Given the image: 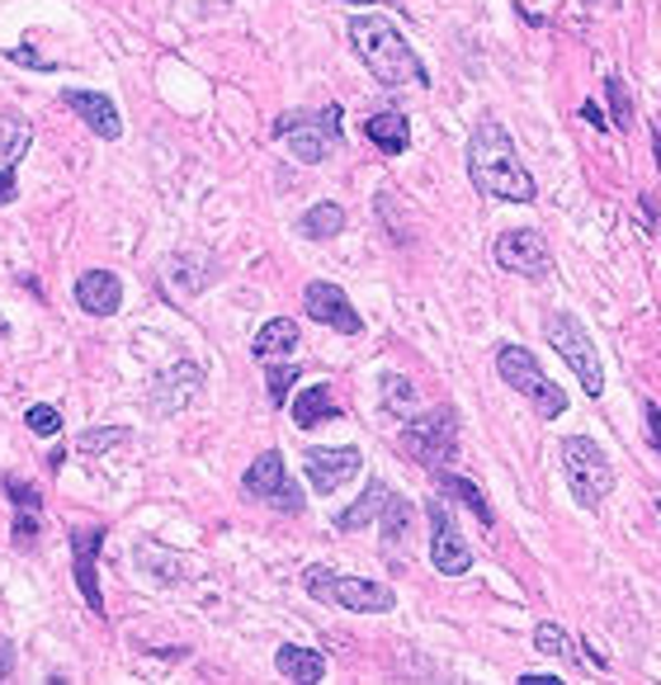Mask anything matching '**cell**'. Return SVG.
Segmentation results:
<instances>
[{"label":"cell","mask_w":661,"mask_h":685,"mask_svg":"<svg viewBox=\"0 0 661 685\" xmlns=\"http://www.w3.org/2000/svg\"><path fill=\"white\" fill-rule=\"evenodd\" d=\"M100 549H104V530L100 525H81L71 530V558H76V587L85 595V605L104 614V591H100Z\"/></svg>","instance_id":"cell-15"},{"label":"cell","mask_w":661,"mask_h":685,"mask_svg":"<svg viewBox=\"0 0 661 685\" xmlns=\"http://www.w3.org/2000/svg\"><path fill=\"white\" fill-rule=\"evenodd\" d=\"M657 516H661V506H657Z\"/></svg>","instance_id":"cell-46"},{"label":"cell","mask_w":661,"mask_h":685,"mask_svg":"<svg viewBox=\"0 0 661 685\" xmlns=\"http://www.w3.org/2000/svg\"><path fill=\"white\" fill-rule=\"evenodd\" d=\"M544 336L562 355V364L571 369V374L581 378V393L600 397L605 393V369H600V355H596L591 336H586V326L571 318V312H548V318H544Z\"/></svg>","instance_id":"cell-8"},{"label":"cell","mask_w":661,"mask_h":685,"mask_svg":"<svg viewBox=\"0 0 661 685\" xmlns=\"http://www.w3.org/2000/svg\"><path fill=\"white\" fill-rule=\"evenodd\" d=\"M605 104H610V114H614V128L629 133L633 128V100H629V85H623L619 72L605 76Z\"/></svg>","instance_id":"cell-30"},{"label":"cell","mask_w":661,"mask_h":685,"mask_svg":"<svg viewBox=\"0 0 661 685\" xmlns=\"http://www.w3.org/2000/svg\"><path fill=\"white\" fill-rule=\"evenodd\" d=\"M652 152H657V170H661V128L652 133Z\"/></svg>","instance_id":"cell-43"},{"label":"cell","mask_w":661,"mask_h":685,"mask_svg":"<svg viewBox=\"0 0 661 685\" xmlns=\"http://www.w3.org/2000/svg\"><path fill=\"white\" fill-rule=\"evenodd\" d=\"M33 539H39V516L20 506V516H14V549H29Z\"/></svg>","instance_id":"cell-35"},{"label":"cell","mask_w":661,"mask_h":685,"mask_svg":"<svg viewBox=\"0 0 661 685\" xmlns=\"http://www.w3.org/2000/svg\"><path fill=\"white\" fill-rule=\"evenodd\" d=\"M534 647H539L544 657H558V662H571V666H577V657H581L567 629H562V624H548V620L534 629Z\"/></svg>","instance_id":"cell-28"},{"label":"cell","mask_w":661,"mask_h":685,"mask_svg":"<svg viewBox=\"0 0 661 685\" xmlns=\"http://www.w3.org/2000/svg\"><path fill=\"white\" fill-rule=\"evenodd\" d=\"M558 454H562L571 501H577L581 511H600L605 497L614 491V459L591 440V435H567L558 445Z\"/></svg>","instance_id":"cell-5"},{"label":"cell","mask_w":661,"mask_h":685,"mask_svg":"<svg viewBox=\"0 0 661 685\" xmlns=\"http://www.w3.org/2000/svg\"><path fill=\"white\" fill-rule=\"evenodd\" d=\"M642 416H648V440L661 454V412H657V402H642Z\"/></svg>","instance_id":"cell-38"},{"label":"cell","mask_w":661,"mask_h":685,"mask_svg":"<svg viewBox=\"0 0 661 685\" xmlns=\"http://www.w3.org/2000/svg\"><path fill=\"white\" fill-rule=\"evenodd\" d=\"M298 232L308 237V241H331V237H341L345 232V208L341 204H312L308 214L298 218Z\"/></svg>","instance_id":"cell-25"},{"label":"cell","mask_w":661,"mask_h":685,"mask_svg":"<svg viewBox=\"0 0 661 685\" xmlns=\"http://www.w3.org/2000/svg\"><path fill=\"white\" fill-rule=\"evenodd\" d=\"M29 143H33L29 123H20V118H0V156H6V166H20L24 156H29Z\"/></svg>","instance_id":"cell-29"},{"label":"cell","mask_w":661,"mask_h":685,"mask_svg":"<svg viewBox=\"0 0 661 685\" xmlns=\"http://www.w3.org/2000/svg\"><path fill=\"white\" fill-rule=\"evenodd\" d=\"M275 137L289 143L293 162L302 166H321L331 156V147H341V104L327 110H293L275 118Z\"/></svg>","instance_id":"cell-6"},{"label":"cell","mask_w":661,"mask_h":685,"mask_svg":"<svg viewBox=\"0 0 661 685\" xmlns=\"http://www.w3.org/2000/svg\"><path fill=\"white\" fill-rule=\"evenodd\" d=\"M293 378H298V369H293V364H275V360H270V374H265V388H270V402H275V407H283V402H289Z\"/></svg>","instance_id":"cell-33"},{"label":"cell","mask_w":661,"mask_h":685,"mask_svg":"<svg viewBox=\"0 0 661 685\" xmlns=\"http://www.w3.org/2000/svg\"><path fill=\"white\" fill-rule=\"evenodd\" d=\"M350 48L360 52V62L369 66V76L397 91V85H431V72L416 58V48L402 39V29L383 20V14H354L350 20Z\"/></svg>","instance_id":"cell-2"},{"label":"cell","mask_w":661,"mask_h":685,"mask_svg":"<svg viewBox=\"0 0 661 685\" xmlns=\"http://www.w3.org/2000/svg\"><path fill=\"white\" fill-rule=\"evenodd\" d=\"M24 421H29L33 435H43V440H52V435L62 430V412L52 407V402H33V407L24 412Z\"/></svg>","instance_id":"cell-32"},{"label":"cell","mask_w":661,"mask_h":685,"mask_svg":"<svg viewBox=\"0 0 661 685\" xmlns=\"http://www.w3.org/2000/svg\"><path fill=\"white\" fill-rule=\"evenodd\" d=\"M0 482H6L10 501H14V506H24V511H39V506H43V497H39V491H33L29 482H20V478H0Z\"/></svg>","instance_id":"cell-34"},{"label":"cell","mask_w":661,"mask_h":685,"mask_svg":"<svg viewBox=\"0 0 661 685\" xmlns=\"http://www.w3.org/2000/svg\"><path fill=\"white\" fill-rule=\"evenodd\" d=\"M364 137L379 152H388V156H402L406 147H411V118L402 114V110H373L369 118H364Z\"/></svg>","instance_id":"cell-18"},{"label":"cell","mask_w":661,"mask_h":685,"mask_svg":"<svg viewBox=\"0 0 661 685\" xmlns=\"http://www.w3.org/2000/svg\"><path fill=\"white\" fill-rule=\"evenodd\" d=\"M397 497L383 478H369V487L360 491V501L350 506V511H341L335 516V530H345V534H354V530H364L369 520H383V511H388V501Z\"/></svg>","instance_id":"cell-19"},{"label":"cell","mask_w":661,"mask_h":685,"mask_svg":"<svg viewBox=\"0 0 661 685\" xmlns=\"http://www.w3.org/2000/svg\"><path fill=\"white\" fill-rule=\"evenodd\" d=\"M241 491H246L251 501H265V506H270V511H279V516H302V506H308L302 487L289 478V464H283L279 449L256 454V464L241 473Z\"/></svg>","instance_id":"cell-9"},{"label":"cell","mask_w":661,"mask_h":685,"mask_svg":"<svg viewBox=\"0 0 661 685\" xmlns=\"http://www.w3.org/2000/svg\"><path fill=\"white\" fill-rule=\"evenodd\" d=\"M492 260L506 274L534 279V284L552 274V251H548V241H544L539 227H506V232L492 241Z\"/></svg>","instance_id":"cell-10"},{"label":"cell","mask_w":661,"mask_h":685,"mask_svg":"<svg viewBox=\"0 0 661 685\" xmlns=\"http://www.w3.org/2000/svg\"><path fill=\"white\" fill-rule=\"evenodd\" d=\"M199 388H204V369L199 364H189V360L166 364L152 378V388H147V407L156 416H175V412H185L189 402L199 397Z\"/></svg>","instance_id":"cell-13"},{"label":"cell","mask_w":661,"mask_h":685,"mask_svg":"<svg viewBox=\"0 0 661 685\" xmlns=\"http://www.w3.org/2000/svg\"><path fill=\"white\" fill-rule=\"evenodd\" d=\"M128 440H133L128 426H95V430H85L76 440V454H110V449L128 445Z\"/></svg>","instance_id":"cell-31"},{"label":"cell","mask_w":661,"mask_h":685,"mask_svg":"<svg viewBox=\"0 0 661 685\" xmlns=\"http://www.w3.org/2000/svg\"><path fill=\"white\" fill-rule=\"evenodd\" d=\"M298 341H302L298 322H293V318H275V322H265V326L256 331V341H251V355L270 364V360L293 355V350H298Z\"/></svg>","instance_id":"cell-21"},{"label":"cell","mask_w":661,"mask_h":685,"mask_svg":"<svg viewBox=\"0 0 661 685\" xmlns=\"http://www.w3.org/2000/svg\"><path fill=\"white\" fill-rule=\"evenodd\" d=\"M581 118H586V123H591V128H596V133H605V128H610V123H614V118H605V110H600V104H596V100H586V104H581Z\"/></svg>","instance_id":"cell-39"},{"label":"cell","mask_w":661,"mask_h":685,"mask_svg":"<svg viewBox=\"0 0 661 685\" xmlns=\"http://www.w3.org/2000/svg\"><path fill=\"white\" fill-rule=\"evenodd\" d=\"M383 412H388V416H402V421L416 416V412H421L416 383L402 378V374H383Z\"/></svg>","instance_id":"cell-27"},{"label":"cell","mask_w":661,"mask_h":685,"mask_svg":"<svg viewBox=\"0 0 661 685\" xmlns=\"http://www.w3.org/2000/svg\"><path fill=\"white\" fill-rule=\"evenodd\" d=\"M496 374H502V383H506L510 393H520L529 402L539 421H558L567 412V393L544 374V364H539V355H534V350L506 341L502 350H496Z\"/></svg>","instance_id":"cell-4"},{"label":"cell","mask_w":661,"mask_h":685,"mask_svg":"<svg viewBox=\"0 0 661 685\" xmlns=\"http://www.w3.org/2000/svg\"><path fill=\"white\" fill-rule=\"evenodd\" d=\"M411 520H416V511H411L406 497H392L388 511H383V558H402V549L411 543Z\"/></svg>","instance_id":"cell-24"},{"label":"cell","mask_w":661,"mask_h":685,"mask_svg":"<svg viewBox=\"0 0 661 685\" xmlns=\"http://www.w3.org/2000/svg\"><path fill=\"white\" fill-rule=\"evenodd\" d=\"M335 416H341V407L331 402L327 383H312V388H302L293 397V426L298 430H312V426H321V421H335Z\"/></svg>","instance_id":"cell-23"},{"label":"cell","mask_w":661,"mask_h":685,"mask_svg":"<svg viewBox=\"0 0 661 685\" xmlns=\"http://www.w3.org/2000/svg\"><path fill=\"white\" fill-rule=\"evenodd\" d=\"M435 482H440V491H444V497H450V501H458V506H468V511L477 516V525H482V530H492V525H496V511H492V501H487V491H482L473 478H463V473H435Z\"/></svg>","instance_id":"cell-20"},{"label":"cell","mask_w":661,"mask_h":685,"mask_svg":"<svg viewBox=\"0 0 661 685\" xmlns=\"http://www.w3.org/2000/svg\"><path fill=\"white\" fill-rule=\"evenodd\" d=\"M638 208H642V218H648V227H657V204H652V195H642Z\"/></svg>","instance_id":"cell-42"},{"label":"cell","mask_w":661,"mask_h":685,"mask_svg":"<svg viewBox=\"0 0 661 685\" xmlns=\"http://www.w3.org/2000/svg\"><path fill=\"white\" fill-rule=\"evenodd\" d=\"M345 6H369V0H345Z\"/></svg>","instance_id":"cell-45"},{"label":"cell","mask_w":661,"mask_h":685,"mask_svg":"<svg viewBox=\"0 0 661 685\" xmlns=\"http://www.w3.org/2000/svg\"><path fill=\"white\" fill-rule=\"evenodd\" d=\"M364 468V454L354 445H312L308 454H302V473H308V482L317 497H335L350 478H360Z\"/></svg>","instance_id":"cell-11"},{"label":"cell","mask_w":661,"mask_h":685,"mask_svg":"<svg viewBox=\"0 0 661 685\" xmlns=\"http://www.w3.org/2000/svg\"><path fill=\"white\" fill-rule=\"evenodd\" d=\"M302 591L312 595L321 605H335V610H350V614H388L397 605V591L388 582H369V577H350V572H335L327 563H312L302 572Z\"/></svg>","instance_id":"cell-3"},{"label":"cell","mask_w":661,"mask_h":685,"mask_svg":"<svg viewBox=\"0 0 661 685\" xmlns=\"http://www.w3.org/2000/svg\"><path fill=\"white\" fill-rule=\"evenodd\" d=\"M425 516H431V568L440 577H463L473 568V549L463 543V534L454 530V516L444 511V501L435 497L425 506Z\"/></svg>","instance_id":"cell-14"},{"label":"cell","mask_w":661,"mask_h":685,"mask_svg":"<svg viewBox=\"0 0 661 685\" xmlns=\"http://www.w3.org/2000/svg\"><path fill=\"white\" fill-rule=\"evenodd\" d=\"M275 672L283 681H302V685H312L327 676V657L317 653V647H298V643H283L279 653H275Z\"/></svg>","instance_id":"cell-22"},{"label":"cell","mask_w":661,"mask_h":685,"mask_svg":"<svg viewBox=\"0 0 661 685\" xmlns=\"http://www.w3.org/2000/svg\"><path fill=\"white\" fill-rule=\"evenodd\" d=\"M14 195H20V175H14V166H0V208H6Z\"/></svg>","instance_id":"cell-37"},{"label":"cell","mask_w":661,"mask_h":685,"mask_svg":"<svg viewBox=\"0 0 661 685\" xmlns=\"http://www.w3.org/2000/svg\"><path fill=\"white\" fill-rule=\"evenodd\" d=\"M6 336H10V322H6V318H0V341H6Z\"/></svg>","instance_id":"cell-44"},{"label":"cell","mask_w":661,"mask_h":685,"mask_svg":"<svg viewBox=\"0 0 661 685\" xmlns=\"http://www.w3.org/2000/svg\"><path fill=\"white\" fill-rule=\"evenodd\" d=\"M76 303L91 312V318H114L123 308V279L114 270H85L76 279Z\"/></svg>","instance_id":"cell-17"},{"label":"cell","mask_w":661,"mask_h":685,"mask_svg":"<svg viewBox=\"0 0 661 685\" xmlns=\"http://www.w3.org/2000/svg\"><path fill=\"white\" fill-rule=\"evenodd\" d=\"M520 685H562L558 676H544V672H525V676H515Z\"/></svg>","instance_id":"cell-41"},{"label":"cell","mask_w":661,"mask_h":685,"mask_svg":"<svg viewBox=\"0 0 661 685\" xmlns=\"http://www.w3.org/2000/svg\"><path fill=\"white\" fill-rule=\"evenodd\" d=\"M302 312H308L312 322H321V326L341 331V336H360V331H364V318L354 312L345 289L331 284V279H312V284L302 289Z\"/></svg>","instance_id":"cell-12"},{"label":"cell","mask_w":661,"mask_h":685,"mask_svg":"<svg viewBox=\"0 0 661 685\" xmlns=\"http://www.w3.org/2000/svg\"><path fill=\"white\" fill-rule=\"evenodd\" d=\"M194 266H199V260H194V256H175L171 266H166V279H171V289L180 293V298H194V293H204V289L213 284V279H218V266H213V260H208L204 270H194Z\"/></svg>","instance_id":"cell-26"},{"label":"cell","mask_w":661,"mask_h":685,"mask_svg":"<svg viewBox=\"0 0 661 685\" xmlns=\"http://www.w3.org/2000/svg\"><path fill=\"white\" fill-rule=\"evenodd\" d=\"M62 104L95 137H104V143H118V137H123V114H118V104L110 95H100V91H62Z\"/></svg>","instance_id":"cell-16"},{"label":"cell","mask_w":661,"mask_h":685,"mask_svg":"<svg viewBox=\"0 0 661 685\" xmlns=\"http://www.w3.org/2000/svg\"><path fill=\"white\" fill-rule=\"evenodd\" d=\"M402 454L411 464H421V468H450L458 459V412L444 402V407L435 412H416L402 426Z\"/></svg>","instance_id":"cell-7"},{"label":"cell","mask_w":661,"mask_h":685,"mask_svg":"<svg viewBox=\"0 0 661 685\" xmlns=\"http://www.w3.org/2000/svg\"><path fill=\"white\" fill-rule=\"evenodd\" d=\"M14 676V647L0 639V681H10Z\"/></svg>","instance_id":"cell-40"},{"label":"cell","mask_w":661,"mask_h":685,"mask_svg":"<svg viewBox=\"0 0 661 685\" xmlns=\"http://www.w3.org/2000/svg\"><path fill=\"white\" fill-rule=\"evenodd\" d=\"M10 62H24V66H33V72H58V66H52V62H48V58H43V52L33 48V43L14 48V52H10Z\"/></svg>","instance_id":"cell-36"},{"label":"cell","mask_w":661,"mask_h":685,"mask_svg":"<svg viewBox=\"0 0 661 685\" xmlns=\"http://www.w3.org/2000/svg\"><path fill=\"white\" fill-rule=\"evenodd\" d=\"M468 180L477 195L502 199V204H534L539 185H534L529 166L515 152V137L502 128V118L482 114L468 133Z\"/></svg>","instance_id":"cell-1"}]
</instances>
